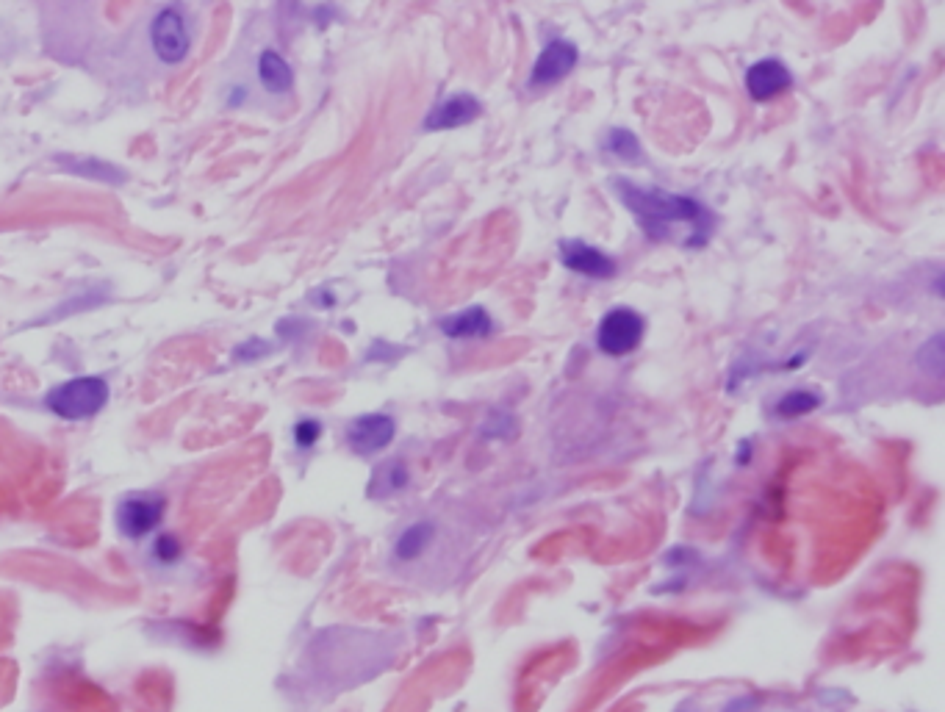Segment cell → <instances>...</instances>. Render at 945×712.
<instances>
[{
    "instance_id": "cell-12",
    "label": "cell",
    "mask_w": 945,
    "mask_h": 712,
    "mask_svg": "<svg viewBox=\"0 0 945 712\" xmlns=\"http://www.w3.org/2000/svg\"><path fill=\"white\" fill-rule=\"evenodd\" d=\"M56 164L67 169V172L78 175V178H86V181L109 183V186H120V183L128 181V175H125L120 167H114V164L103 161V158L56 156Z\"/></svg>"
},
{
    "instance_id": "cell-14",
    "label": "cell",
    "mask_w": 945,
    "mask_h": 712,
    "mask_svg": "<svg viewBox=\"0 0 945 712\" xmlns=\"http://www.w3.org/2000/svg\"><path fill=\"white\" fill-rule=\"evenodd\" d=\"M602 147H605L607 156H613L616 161H624V164H643L641 142H638V136L627 131V128H613V131H607Z\"/></svg>"
},
{
    "instance_id": "cell-19",
    "label": "cell",
    "mask_w": 945,
    "mask_h": 712,
    "mask_svg": "<svg viewBox=\"0 0 945 712\" xmlns=\"http://www.w3.org/2000/svg\"><path fill=\"white\" fill-rule=\"evenodd\" d=\"M918 366L926 375H943V336H932L923 344L921 352H918Z\"/></svg>"
},
{
    "instance_id": "cell-4",
    "label": "cell",
    "mask_w": 945,
    "mask_h": 712,
    "mask_svg": "<svg viewBox=\"0 0 945 712\" xmlns=\"http://www.w3.org/2000/svg\"><path fill=\"white\" fill-rule=\"evenodd\" d=\"M643 338V319L632 308H613L607 311L605 319L599 322L596 330V344L599 350L610 358H624L630 352L638 350Z\"/></svg>"
},
{
    "instance_id": "cell-7",
    "label": "cell",
    "mask_w": 945,
    "mask_h": 712,
    "mask_svg": "<svg viewBox=\"0 0 945 712\" xmlns=\"http://www.w3.org/2000/svg\"><path fill=\"white\" fill-rule=\"evenodd\" d=\"M577 59H580V50H577L574 42H569V39H552V42L541 50V56L535 59L533 73H530V84H558V81H563V78L577 67Z\"/></svg>"
},
{
    "instance_id": "cell-11",
    "label": "cell",
    "mask_w": 945,
    "mask_h": 712,
    "mask_svg": "<svg viewBox=\"0 0 945 712\" xmlns=\"http://www.w3.org/2000/svg\"><path fill=\"white\" fill-rule=\"evenodd\" d=\"M255 78H258V84H261V89H264L267 95L283 97L294 89V70H291V64L280 56L278 50L272 48H264L258 53V59H255Z\"/></svg>"
},
{
    "instance_id": "cell-13",
    "label": "cell",
    "mask_w": 945,
    "mask_h": 712,
    "mask_svg": "<svg viewBox=\"0 0 945 712\" xmlns=\"http://www.w3.org/2000/svg\"><path fill=\"white\" fill-rule=\"evenodd\" d=\"M441 330L449 338H485L494 330V322H491V316H488L485 308H466L461 314L447 316L441 322Z\"/></svg>"
},
{
    "instance_id": "cell-17",
    "label": "cell",
    "mask_w": 945,
    "mask_h": 712,
    "mask_svg": "<svg viewBox=\"0 0 945 712\" xmlns=\"http://www.w3.org/2000/svg\"><path fill=\"white\" fill-rule=\"evenodd\" d=\"M818 405H821V394L807 391V388H799V391H790V394H785V397L776 402V413L785 416V419H793V416L812 413Z\"/></svg>"
},
{
    "instance_id": "cell-2",
    "label": "cell",
    "mask_w": 945,
    "mask_h": 712,
    "mask_svg": "<svg viewBox=\"0 0 945 712\" xmlns=\"http://www.w3.org/2000/svg\"><path fill=\"white\" fill-rule=\"evenodd\" d=\"M194 45V31L189 14L181 6H161L158 12H153L150 23H147V48L156 56L158 64L164 67H175L189 56V50Z\"/></svg>"
},
{
    "instance_id": "cell-1",
    "label": "cell",
    "mask_w": 945,
    "mask_h": 712,
    "mask_svg": "<svg viewBox=\"0 0 945 712\" xmlns=\"http://www.w3.org/2000/svg\"><path fill=\"white\" fill-rule=\"evenodd\" d=\"M613 189L632 217L641 222L646 236H652L657 242L671 239V233L679 225L691 233L688 239H691V247H696L707 242V233L713 230V214L693 197H679L663 189H646L627 178H616Z\"/></svg>"
},
{
    "instance_id": "cell-6",
    "label": "cell",
    "mask_w": 945,
    "mask_h": 712,
    "mask_svg": "<svg viewBox=\"0 0 945 712\" xmlns=\"http://www.w3.org/2000/svg\"><path fill=\"white\" fill-rule=\"evenodd\" d=\"M394 433H397V424L391 416L386 413H366V416H358V419H352L347 424V447L355 452V455H375L380 449H386L391 441H394Z\"/></svg>"
},
{
    "instance_id": "cell-20",
    "label": "cell",
    "mask_w": 945,
    "mask_h": 712,
    "mask_svg": "<svg viewBox=\"0 0 945 712\" xmlns=\"http://www.w3.org/2000/svg\"><path fill=\"white\" fill-rule=\"evenodd\" d=\"M322 435V424L316 419H303V422L294 427V444L300 449H311Z\"/></svg>"
},
{
    "instance_id": "cell-10",
    "label": "cell",
    "mask_w": 945,
    "mask_h": 712,
    "mask_svg": "<svg viewBox=\"0 0 945 712\" xmlns=\"http://www.w3.org/2000/svg\"><path fill=\"white\" fill-rule=\"evenodd\" d=\"M790 84H793V75L779 59H760L746 70V89L760 103L788 92Z\"/></svg>"
},
{
    "instance_id": "cell-5",
    "label": "cell",
    "mask_w": 945,
    "mask_h": 712,
    "mask_svg": "<svg viewBox=\"0 0 945 712\" xmlns=\"http://www.w3.org/2000/svg\"><path fill=\"white\" fill-rule=\"evenodd\" d=\"M164 510H167V499L161 494H131L122 499L117 505V530L139 541L150 532L156 530L161 519H164Z\"/></svg>"
},
{
    "instance_id": "cell-21",
    "label": "cell",
    "mask_w": 945,
    "mask_h": 712,
    "mask_svg": "<svg viewBox=\"0 0 945 712\" xmlns=\"http://www.w3.org/2000/svg\"><path fill=\"white\" fill-rule=\"evenodd\" d=\"M743 707H746V699H740V701H735V704H729L727 712H743Z\"/></svg>"
},
{
    "instance_id": "cell-9",
    "label": "cell",
    "mask_w": 945,
    "mask_h": 712,
    "mask_svg": "<svg viewBox=\"0 0 945 712\" xmlns=\"http://www.w3.org/2000/svg\"><path fill=\"white\" fill-rule=\"evenodd\" d=\"M480 100L469 92H455L447 100L436 103L425 120V131H449V128H461L480 117Z\"/></svg>"
},
{
    "instance_id": "cell-8",
    "label": "cell",
    "mask_w": 945,
    "mask_h": 712,
    "mask_svg": "<svg viewBox=\"0 0 945 712\" xmlns=\"http://www.w3.org/2000/svg\"><path fill=\"white\" fill-rule=\"evenodd\" d=\"M560 261H563L566 269L577 272L582 278L607 280L616 275V261L602 253V250L591 247V244L580 242V239L560 242Z\"/></svg>"
},
{
    "instance_id": "cell-15",
    "label": "cell",
    "mask_w": 945,
    "mask_h": 712,
    "mask_svg": "<svg viewBox=\"0 0 945 712\" xmlns=\"http://www.w3.org/2000/svg\"><path fill=\"white\" fill-rule=\"evenodd\" d=\"M430 541H433V524L430 521H416L408 530H402V535L397 538V546H394V555L400 560H416L430 546Z\"/></svg>"
},
{
    "instance_id": "cell-18",
    "label": "cell",
    "mask_w": 945,
    "mask_h": 712,
    "mask_svg": "<svg viewBox=\"0 0 945 712\" xmlns=\"http://www.w3.org/2000/svg\"><path fill=\"white\" fill-rule=\"evenodd\" d=\"M183 555V546L181 541L172 535V532H161L156 535V541L150 546V557L156 560L158 566H172V563H178Z\"/></svg>"
},
{
    "instance_id": "cell-16",
    "label": "cell",
    "mask_w": 945,
    "mask_h": 712,
    "mask_svg": "<svg viewBox=\"0 0 945 712\" xmlns=\"http://www.w3.org/2000/svg\"><path fill=\"white\" fill-rule=\"evenodd\" d=\"M405 485H408V469H405V463H400V460H388V463H383V466H377L375 469V477H372V483H369V494H397Z\"/></svg>"
},
{
    "instance_id": "cell-3",
    "label": "cell",
    "mask_w": 945,
    "mask_h": 712,
    "mask_svg": "<svg viewBox=\"0 0 945 712\" xmlns=\"http://www.w3.org/2000/svg\"><path fill=\"white\" fill-rule=\"evenodd\" d=\"M109 394V383L103 377H73V380L53 388L45 397V405L59 419L81 422V419H89V416L103 411V405L109 402Z\"/></svg>"
}]
</instances>
